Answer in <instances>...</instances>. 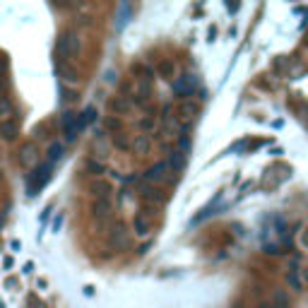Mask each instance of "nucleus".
Here are the masks:
<instances>
[{
    "label": "nucleus",
    "instance_id": "7ed1b4c3",
    "mask_svg": "<svg viewBox=\"0 0 308 308\" xmlns=\"http://www.w3.org/2000/svg\"><path fill=\"white\" fill-rule=\"evenodd\" d=\"M198 113H200V104H198V101H193V99H183L181 106H178V118H181V121L193 123V121L198 118Z\"/></svg>",
    "mask_w": 308,
    "mask_h": 308
},
{
    "label": "nucleus",
    "instance_id": "9d476101",
    "mask_svg": "<svg viewBox=\"0 0 308 308\" xmlns=\"http://www.w3.org/2000/svg\"><path fill=\"white\" fill-rule=\"evenodd\" d=\"M17 130H19V123L12 118H7V121H0V137L2 140H15L17 137Z\"/></svg>",
    "mask_w": 308,
    "mask_h": 308
},
{
    "label": "nucleus",
    "instance_id": "6ab92c4d",
    "mask_svg": "<svg viewBox=\"0 0 308 308\" xmlns=\"http://www.w3.org/2000/svg\"><path fill=\"white\" fill-rule=\"evenodd\" d=\"M174 70H176V68H174L171 60H162V63H159V75H164V77L171 80V77H174Z\"/></svg>",
    "mask_w": 308,
    "mask_h": 308
},
{
    "label": "nucleus",
    "instance_id": "a878e982",
    "mask_svg": "<svg viewBox=\"0 0 308 308\" xmlns=\"http://www.w3.org/2000/svg\"><path fill=\"white\" fill-rule=\"evenodd\" d=\"M5 68H7V60H5V58H2V55H0V75L5 73Z\"/></svg>",
    "mask_w": 308,
    "mask_h": 308
},
{
    "label": "nucleus",
    "instance_id": "f257e3e1",
    "mask_svg": "<svg viewBox=\"0 0 308 308\" xmlns=\"http://www.w3.org/2000/svg\"><path fill=\"white\" fill-rule=\"evenodd\" d=\"M60 51L65 55H70V58H77L80 51H82V39H80V34H75V32L65 34V37L60 39Z\"/></svg>",
    "mask_w": 308,
    "mask_h": 308
},
{
    "label": "nucleus",
    "instance_id": "f8f14e48",
    "mask_svg": "<svg viewBox=\"0 0 308 308\" xmlns=\"http://www.w3.org/2000/svg\"><path fill=\"white\" fill-rule=\"evenodd\" d=\"M296 272H299V260L294 258V260L289 263V274H287V282H289V287L294 291H301V277H299Z\"/></svg>",
    "mask_w": 308,
    "mask_h": 308
},
{
    "label": "nucleus",
    "instance_id": "aec40b11",
    "mask_svg": "<svg viewBox=\"0 0 308 308\" xmlns=\"http://www.w3.org/2000/svg\"><path fill=\"white\" fill-rule=\"evenodd\" d=\"M60 75H63V80L70 82V85L77 82V70H75V68H65V65H63V68H60Z\"/></svg>",
    "mask_w": 308,
    "mask_h": 308
},
{
    "label": "nucleus",
    "instance_id": "5701e85b",
    "mask_svg": "<svg viewBox=\"0 0 308 308\" xmlns=\"http://www.w3.org/2000/svg\"><path fill=\"white\" fill-rule=\"evenodd\" d=\"M104 126H106V130H111V132H121V121H118V118H113V116L106 118V123H104Z\"/></svg>",
    "mask_w": 308,
    "mask_h": 308
},
{
    "label": "nucleus",
    "instance_id": "f3484780",
    "mask_svg": "<svg viewBox=\"0 0 308 308\" xmlns=\"http://www.w3.org/2000/svg\"><path fill=\"white\" fill-rule=\"evenodd\" d=\"M91 121H94V109H85L80 113V118H77V128L82 130L85 126H89Z\"/></svg>",
    "mask_w": 308,
    "mask_h": 308
},
{
    "label": "nucleus",
    "instance_id": "cd10ccee",
    "mask_svg": "<svg viewBox=\"0 0 308 308\" xmlns=\"http://www.w3.org/2000/svg\"><path fill=\"white\" fill-rule=\"evenodd\" d=\"M2 89H5V82H2V77H0V96H2Z\"/></svg>",
    "mask_w": 308,
    "mask_h": 308
},
{
    "label": "nucleus",
    "instance_id": "423d86ee",
    "mask_svg": "<svg viewBox=\"0 0 308 308\" xmlns=\"http://www.w3.org/2000/svg\"><path fill=\"white\" fill-rule=\"evenodd\" d=\"M111 202L109 200H96L94 205H91V217L96 219V221H109L111 219Z\"/></svg>",
    "mask_w": 308,
    "mask_h": 308
},
{
    "label": "nucleus",
    "instance_id": "9b49d317",
    "mask_svg": "<svg viewBox=\"0 0 308 308\" xmlns=\"http://www.w3.org/2000/svg\"><path fill=\"white\" fill-rule=\"evenodd\" d=\"M19 159H22L24 166H34V164L39 162L37 147H34V145H24V147H22V152H19Z\"/></svg>",
    "mask_w": 308,
    "mask_h": 308
},
{
    "label": "nucleus",
    "instance_id": "b1692460",
    "mask_svg": "<svg viewBox=\"0 0 308 308\" xmlns=\"http://www.w3.org/2000/svg\"><path fill=\"white\" fill-rule=\"evenodd\" d=\"M63 157V147L60 145H51V162H58Z\"/></svg>",
    "mask_w": 308,
    "mask_h": 308
},
{
    "label": "nucleus",
    "instance_id": "4be33fe9",
    "mask_svg": "<svg viewBox=\"0 0 308 308\" xmlns=\"http://www.w3.org/2000/svg\"><path fill=\"white\" fill-rule=\"evenodd\" d=\"M113 145L118 147V149H128V147H130V140H128L123 132H116V135H113Z\"/></svg>",
    "mask_w": 308,
    "mask_h": 308
},
{
    "label": "nucleus",
    "instance_id": "6e6552de",
    "mask_svg": "<svg viewBox=\"0 0 308 308\" xmlns=\"http://www.w3.org/2000/svg\"><path fill=\"white\" fill-rule=\"evenodd\" d=\"M195 87H198V77H183V80H178V82L174 85V91H176V94H183V96H190Z\"/></svg>",
    "mask_w": 308,
    "mask_h": 308
},
{
    "label": "nucleus",
    "instance_id": "f03ea898",
    "mask_svg": "<svg viewBox=\"0 0 308 308\" xmlns=\"http://www.w3.org/2000/svg\"><path fill=\"white\" fill-rule=\"evenodd\" d=\"M126 231H128V229H126V224H123V221H113L109 236H106V243H109L111 248H123V246H126V241H128Z\"/></svg>",
    "mask_w": 308,
    "mask_h": 308
},
{
    "label": "nucleus",
    "instance_id": "393cba45",
    "mask_svg": "<svg viewBox=\"0 0 308 308\" xmlns=\"http://www.w3.org/2000/svg\"><path fill=\"white\" fill-rule=\"evenodd\" d=\"M154 126H157V123H154V118H142V121H140V128H142L145 132L154 130Z\"/></svg>",
    "mask_w": 308,
    "mask_h": 308
},
{
    "label": "nucleus",
    "instance_id": "a211bd4d",
    "mask_svg": "<svg viewBox=\"0 0 308 308\" xmlns=\"http://www.w3.org/2000/svg\"><path fill=\"white\" fill-rule=\"evenodd\" d=\"M128 106H130V104L126 101V96H113V99H111V109L118 111V113H126Z\"/></svg>",
    "mask_w": 308,
    "mask_h": 308
},
{
    "label": "nucleus",
    "instance_id": "39448f33",
    "mask_svg": "<svg viewBox=\"0 0 308 308\" xmlns=\"http://www.w3.org/2000/svg\"><path fill=\"white\" fill-rule=\"evenodd\" d=\"M111 183L106 181V178H96V181L89 183V193L94 195L96 200H109L111 198Z\"/></svg>",
    "mask_w": 308,
    "mask_h": 308
},
{
    "label": "nucleus",
    "instance_id": "bb28decb",
    "mask_svg": "<svg viewBox=\"0 0 308 308\" xmlns=\"http://www.w3.org/2000/svg\"><path fill=\"white\" fill-rule=\"evenodd\" d=\"M301 243H304V246H306V248H308V229H306V231H304V236H301Z\"/></svg>",
    "mask_w": 308,
    "mask_h": 308
},
{
    "label": "nucleus",
    "instance_id": "20e7f679",
    "mask_svg": "<svg viewBox=\"0 0 308 308\" xmlns=\"http://www.w3.org/2000/svg\"><path fill=\"white\" fill-rule=\"evenodd\" d=\"M169 174H171L169 164L159 162V164H154V166L147 171V181H149V183H159V181H164V178H169V181H176V178H171Z\"/></svg>",
    "mask_w": 308,
    "mask_h": 308
},
{
    "label": "nucleus",
    "instance_id": "dca6fc26",
    "mask_svg": "<svg viewBox=\"0 0 308 308\" xmlns=\"http://www.w3.org/2000/svg\"><path fill=\"white\" fill-rule=\"evenodd\" d=\"M10 113H12V101L7 99V96H0V121L5 118H10Z\"/></svg>",
    "mask_w": 308,
    "mask_h": 308
},
{
    "label": "nucleus",
    "instance_id": "2eb2a0df",
    "mask_svg": "<svg viewBox=\"0 0 308 308\" xmlns=\"http://www.w3.org/2000/svg\"><path fill=\"white\" fill-rule=\"evenodd\" d=\"M272 308H289V296H287V291L284 289L274 291V296H272Z\"/></svg>",
    "mask_w": 308,
    "mask_h": 308
},
{
    "label": "nucleus",
    "instance_id": "412c9836",
    "mask_svg": "<svg viewBox=\"0 0 308 308\" xmlns=\"http://www.w3.org/2000/svg\"><path fill=\"white\" fill-rule=\"evenodd\" d=\"M147 231H149V224H147L145 217L140 215V217L135 219V234H137V236H145Z\"/></svg>",
    "mask_w": 308,
    "mask_h": 308
},
{
    "label": "nucleus",
    "instance_id": "1a4fd4ad",
    "mask_svg": "<svg viewBox=\"0 0 308 308\" xmlns=\"http://www.w3.org/2000/svg\"><path fill=\"white\" fill-rule=\"evenodd\" d=\"M48 174H51V162H48V164H41L37 171L32 174V190L41 188V185L46 183V178H48Z\"/></svg>",
    "mask_w": 308,
    "mask_h": 308
},
{
    "label": "nucleus",
    "instance_id": "0eeeda50",
    "mask_svg": "<svg viewBox=\"0 0 308 308\" xmlns=\"http://www.w3.org/2000/svg\"><path fill=\"white\" fill-rule=\"evenodd\" d=\"M140 193H142V200L149 202V205H162L164 200H166V195H164L159 188H154V185H145Z\"/></svg>",
    "mask_w": 308,
    "mask_h": 308
},
{
    "label": "nucleus",
    "instance_id": "ddd939ff",
    "mask_svg": "<svg viewBox=\"0 0 308 308\" xmlns=\"http://www.w3.org/2000/svg\"><path fill=\"white\" fill-rule=\"evenodd\" d=\"M132 149H135V154H149V149H152L149 137H147V135H135V140H132Z\"/></svg>",
    "mask_w": 308,
    "mask_h": 308
},
{
    "label": "nucleus",
    "instance_id": "4468645a",
    "mask_svg": "<svg viewBox=\"0 0 308 308\" xmlns=\"http://www.w3.org/2000/svg\"><path fill=\"white\" fill-rule=\"evenodd\" d=\"M166 164H169V169H171V171H181L183 166H185V154H183L181 149H174Z\"/></svg>",
    "mask_w": 308,
    "mask_h": 308
}]
</instances>
